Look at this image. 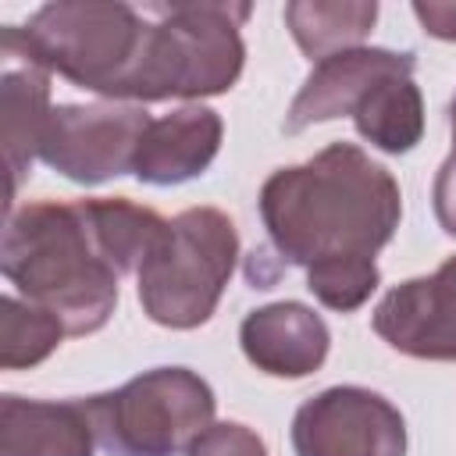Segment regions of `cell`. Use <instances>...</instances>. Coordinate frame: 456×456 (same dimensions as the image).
I'll list each match as a JSON object with an SVG mask.
<instances>
[{"label": "cell", "instance_id": "cell-14", "mask_svg": "<svg viewBox=\"0 0 456 456\" xmlns=\"http://www.w3.org/2000/svg\"><path fill=\"white\" fill-rule=\"evenodd\" d=\"M96 435L82 399H0V456H93Z\"/></svg>", "mask_w": 456, "mask_h": 456}, {"label": "cell", "instance_id": "cell-5", "mask_svg": "<svg viewBox=\"0 0 456 456\" xmlns=\"http://www.w3.org/2000/svg\"><path fill=\"white\" fill-rule=\"evenodd\" d=\"M239 260L235 221L217 207L175 214L135 271L142 314L171 331L207 324Z\"/></svg>", "mask_w": 456, "mask_h": 456}, {"label": "cell", "instance_id": "cell-15", "mask_svg": "<svg viewBox=\"0 0 456 456\" xmlns=\"http://www.w3.org/2000/svg\"><path fill=\"white\" fill-rule=\"evenodd\" d=\"M374 21H378L374 0H289L285 4V28L314 64L331 53L363 46Z\"/></svg>", "mask_w": 456, "mask_h": 456}, {"label": "cell", "instance_id": "cell-17", "mask_svg": "<svg viewBox=\"0 0 456 456\" xmlns=\"http://www.w3.org/2000/svg\"><path fill=\"white\" fill-rule=\"evenodd\" d=\"M64 324L18 296H4L0 299V367L4 370H28L36 363H43L64 338Z\"/></svg>", "mask_w": 456, "mask_h": 456}, {"label": "cell", "instance_id": "cell-12", "mask_svg": "<svg viewBox=\"0 0 456 456\" xmlns=\"http://www.w3.org/2000/svg\"><path fill=\"white\" fill-rule=\"evenodd\" d=\"M239 346L242 356L267 378L296 381L321 370L331 349V331L314 306L299 299H278L242 317Z\"/></svg>", "mask_w": 456, "mask_h": 456}, {"label": "cell", "instance_id": "cell-13", "mask_svg": "<svg viewBox=\"0 0 456 456\" xmlns=\"http://www.w3.org/2000/svg\"><path fill=\"white\" fill-rule=\"evenodd\" d=\"M224 139V121L214 107L203 103H185L164 118H153L139 150H135V164L132 175L142 185H185L192 178H200Z\"/></svg>", "mask_w": 456, "mask_h": 456}, {"label": "cell", "instance_id": "cell-18", "mask_svg": "<svg viewBox=\"0 0 456 456\" xmlns=\"http://www.w3.org/2000/svg\"><path fill=\"white\" fill-rule=\"evenodd\" d=\"M381 285V271L370 256H338L306 267V289L310 296L335 310V314H353L360 310Z\"/></svg>", "mask_w": 456, "mask_h": 456}, {"label": "cell", "instance_id": "cell-8", "mask_svg": "<svg viewBox=\"0 0 456 456\" xmlns=\"http://www.w3.org/2000/svg\"><path fill=\"white\" fill-rule=\"evenodd\" d=\"M296 456H406V420L392 399L363 385H331L292 417Z\"/></svg>", "mask_w": 456, "mask_h": 456}, {"label": "cell", "instance_id": "cell-22", "mask_svg": "<svg viewBox=\"0 0 456 456\" xmlns=\"http://www.w3.org/2000/svg\"><path fill=\"white\" fill-rule=\"evenodd\" d=\"M449 132H452V153H449V157H456V96H452V103H449Z\"/></svg>", "mask_w": 456, "mask_h": 456}, {"label": "cell", "instance_id": "cell-6", "mask_svg": "<svg viewBox=\"0 0 456 456\" xmlns=\"http://www.w3.org/2000/svg\"><path fill=\"white\" fill-rule=\"evenodd\" d=\"M82 406L107 456H185L214 424L217 395L192 367H153Z\"/></svg>", "mask_w": 456, "mask_h": 456}, {"label": "cell", "instance_id": "cell-10", "mask_svg": "<svg viewBox=\"0 0 456 456\" xmlns=\"http://www.w3.org/2000/svg\"><path fill=\"white\" fill-rule=\"evenodd\" d=\"M417 57L410 50H385V46H356L331 53L314 64V71L303 78L299 93L292 96L281 132L296 135L310 125L335 121V118H353L360 100L388 75H413Z\"/></svg>", "mask_w": 456, "mask_h": 456}, {"label": "cell", "instance_id": "cell-4", "mask_svg": "<svg viewBox=\"0 0 456 456\" xmlns=\"http://www.w3.org/2000/svg\"><path fill=\"white\" fill-rule=\"evenodd\" d=\"M50 75L121 103L142 57L150 18L121 0H53L25 25H4Z\"/></svg>", "mask_w": 456, "mask_h": 456}, {"label": "cell", "instance_id": "cell-21", "mask_svg": "<svg viewBox=\"0 0 456 456\" xmlns=\"http://www.w3.org/2000/svg\"><path fill=\"white\" fill-rule=\"evenodd\" d=\"M410 11L428 36L456 43V4L452 0H413Z\"/></svg>", "mask_w": 456, "mask_h": 456}, {"label": "cell", "instance_id": "cell-16", "mask_svg": "<svg viewBox=\"0 0 456 456\" xmlns=\"http://www.w3.org/2000/svg\"><path fill=\"white\" fill-rule=\"evenodd\" d=\"M353 125L374 150L392 157L410 153L424 139V96L413 75L381 78L353 110Z\"/></svg>", "mask_w": 456, "mask_h": 456}, {"label": "cell", "instance_id": "cell-7", "mask_svg": "<svg viewBox=\"0 0 456 456\" xmlns=\"http://www.w3.org/2000/svg\"><path fill=\"white\" fill-rule=\"evenodd\" d=\"M150 121L139 103H57L39 139V160L75 185L110 182L132 171Z\"/></svg>", "mask_w": 456, "mask_h": 456}, {"label": "cell", "instance_id": "cell-2", "mask_svg": "<svg viewBox=\"0 0 456 456\" xmlns=\"http://www.w3.org/2000/svg\"><path fill=\"white\" fill-rule=\"evenodd\" d=\"M0 271L21 299L50 310L68 335L100 331L114 306L121 274L100 249L78 200H32L4 221Z\"/></svg>", "mask_w": 456, "mask_h": 456}, {"label": "cell", "instance_id": "cell-1", "mask_svg": "<svg viewBox=\"0 0 456 456\" xmlns=\"http://www.w3.org/2000/svg\"><path fill=\"white\" fill-rule=\"evenodd\" d=\"M403 217V192L392 171L356 142H328L303 164L267 175L260 221L274 253L292 267L338 256H378Z\"/></svg>", "mask_w": 456, "mask_h": 456}, {"label": "cell", "instance_id": "cell-3", "mask_svg": "<svg viewBox=\"0 0 456 456\" xmlns=\"http://www.w3.org/2000/svg\"><path fill=\"white\" fill-rule=\"evenodd\" d=\"M142 57L125 86L121 103H160V100H203L228 93L246 68L242 21L253 14L249 4L224 0H171L153 4Z\"/></svg>", "mask_w": 456, "mask_h": 456}, {"label": "cell", "instance_id": "cell-11", "mask_svg": "<svg viewBox=\"0 0 456 456\" xmlns=\"http://www.w3.org/2000/svg\"><path fill=\"white\" fill-rule=\"evenodd\" d=\"M50 110V71L36 57H28L7 28H0V132L7 164V214L14 210L21 178L39 157V139Z\"/></svg>", "mask_w": 456, "mask_h": 456}, {"label": "cell", "instance_id": "cell-19", "mask_svg": "<svg viewBox=\"0 0 456 456\" xmlns=\"http://www.w3.org/2000/svg\"><path fill=\"white\" fill-rule=\"evenodd\" d=\"M185 456H267V445L253 428L239 420H214L185 449Z\"/></svg>", "mask_w": 456, "mask_h": 456}, {"label": "cell", "instance_id": "cell-9", "mask_svg": "<svg viewBox=\"0 0 456 456\" xmlns=\"http://www.w3.org/2000/svg\"><path fill=\"white\" fill-rule=\"evenodd\" d=\"M370 328L403 356L456 363V253L431 274L392 285L378 299Z\"/></svg>", "mask_w": 456, "mask_h": 456}, {"label": "cell", "instance_id": "cell-20", "mask_svg": "<svg viewBox=\"0 0 456 456\" xmlns=\"http://www.w3.org/2000/svg\"><path fill=\"white\" fill-rule=\"evenodd\" d=\"M431 203H435V217L442 224V232L449 239H456V157H445L435 185H431Z\"/></svg>", "mask_w": 456, "mask_h": 456}]
</instances>
